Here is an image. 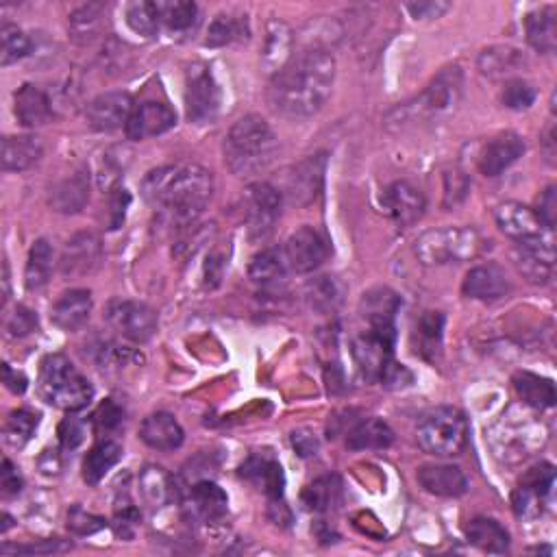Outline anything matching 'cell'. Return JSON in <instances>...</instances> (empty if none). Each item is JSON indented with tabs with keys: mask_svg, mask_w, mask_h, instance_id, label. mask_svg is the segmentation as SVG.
Instances as JSON below:
<instances>
[{
	"mask_svg": "<svg viewBox=\"0 0 557 557\" xmlns=\"http://www.w3.org/2000/svg\"><path fill=\"white\" fill-rule=\"evenodd\" d=\"M96 362L103 370H114V368H122L129 364H140L142 355L127 349V346H120L116 342H103L96 349Z\"/></svg>",
	"mask_w": 557,
	"mask_h": 557,
	"instance_id": "obj_50",
	"label": "cell"
},
{
	"mask_svg": "<svg viewBox=\"0 0 557 557\" xmlns=\"http://www.w3.org/2000/svg\"><path fill=\"white\" fill-rule=\"evenodd\" d=\"M125 168V159H122L120 151H107L105 159L101 162V170H98V183H101V188L109 190L118 185Z\"/></svg>",
	"mask_w": 557,
	"mask_h": 557,
	"instance_id": "obj_53",
	"label": "cell"
},
{
	"mask_svg": "<svg viewBox=\"0 0 557 557\" xmlns=\"http://www.w3.org/2000/svg\"><path fill=\"white\" fill-rule=\"evenodd\" d=\"M188 503H190V512L196 518H201V521H205V523H214V521H220V518L227 514L229 499H227L225 490L216 486L214 481L201 479L190 488Z\"/></svg>",
	"mask_w": 557,
	"mask_h": 557,
	"instance_id": "obj_26",
	"label": "cell"
},
{
	"mask_svg": "<svg viewBox=\"0 0 557 557\" xmlns=\"http://www.w3.org/2000/svg\"><path fill=\"white\" fill-rule=\"evenodd\" d=\"M240 473L242 477L262 484L264 492L272 501H281L286 479H283V468L277 462L264 460V457H251V460L242 466Z\"/></svg>",
	"mask_w": 557,
	"mask_h": 557,
	"instance_id": "obj_39",
	"label": "cell"
},
{
	"mask_svg": "<svg viewBox=\"0 0 557 557\" xmlns=\"http://www.w3.org/2000/svg\"><path fill=\"white\" fill-rule=\"evenodd\" d=\"M538 216L542 218L544 225H547L549 229H553V225H555V216H557L555 185H549V188L544 190L542 196L538 198Z\"/></svg>",
	"mask_w": 557,
	"mask_h": 557,
	"instance_id": "obj_59",
	"label": "cell"
},
{
	"mask_svg": "<svg viewBox=\"0 0 557 557\" xmlns=\"http://www.w3.org/2000/svg\"><path fill=\"white\" fill-rule=\"evenodd\" d=\"M394 340V325L368 327L353 342V355L366 379L377 381L386 388H403L410 383L412 373L403 364L394 362Z\"/></svg>",
	"mask_w": 557,
	"mask_h": 557,
	"instance_id": "obj_4",
	"label": "cell"
},
{
	"mask_svg": "<svg viewBox=\"0 0 557 557\" xmlns=\"http://www.w3.org/2000/svg\"><path fill=\"white\" fill-rule=\"evenodd\" d=\"M103 259L101 238L94 233H77L68 240L64 255H61V272L64 277H85L98 268Z\"/></svg>",
	"mask_w": 557,
	"mask_h": 557,
	"instance_id": "obj_17",
	"label": "cell"
},
{
	"mask_svg": "<svg viewBox=\"0 0 557 557\" xmlns=\"http://www.w3.org/2000/svg\"><path fill=\"white\" fill-rule=\"evenodd\" d=\"M466 538L484 553L503 555L510 551V534L494 518H473L466 525Z\"/></svg>",
	"mask_w": 557,
	"mask_h": 557,
	"instance_id": "obj_30",
	"label": "cell"
},
{
	"mask_svg": "<svg viewBox=\"0 0 557 557\" xmlns=\"http://www.w3.org/2000/svg\"><path fill=\"white\" fill-rule=\"evenodd\" d=\"M37 425H40V416L33 414L31 410L11 412L3 431L5 442L11 449H22L33 438Z\"/></svg>",
	"mask_w": 557,
	"mask_h": 557,
	"instance_id": "obj_48",
	"label": "cell"
},
{
	"mask_svg": "<svg viewBox=\"0 0 557 557\" xmlns=\"http://www.w3.org/2000/svg\"><path fill=\"white\" fill-rule=\"evenodd\" d=\"M0 488H3L5 497H11V494H18L22 490V477L9 460L3 462V470H0Z\"/></svg>",
	"mask_w": 557,
	"mask_h": 557,
	"instance_id": "obj_60",
	"label": "cell"
},
{
	"mask_svg": "<svg viewBox=\"0 0 557 557\" xmlns=\"http://www.w3.org/2000/svg\"><path fill=\"white\" fill-rule=\"evenodd\" d=\"M140 438L151 449L157 451H175L183 444L185 433L179 420L168 412H155L146 416L140 425Z\"/></svg>",
	"mask_w": 557,
	"mask_h": 557,
	"instance_id": "obj_23",
	"label": "cell"
},
{
	"mask_svg": "<svg viewBox=\"0 0 557 557\" xmlns=\"http://www.w3.org/2000/svg\"><path fill=\"white\" fill-rule=\"evenodd\" d=\"M92 307V294L88 290H70L61 294V299L53 305L51 320L61 331H77L88 323Z\"/></svg>",
	"mask_w": 557,
	"mask_h": 557,
	"instance_id": "obj_25",
	"label": "cell"
},
{
	"mask_svg": "<svg viewBox=\"0 0 557 557\" xmlns=\"http://www.w3.org/2000/svg\"><path fill=\"white\" fill-rule=\"evenodd\" d=\"M501 101L507 109H514V111L529 109L531 105L536 103V88L531 83L523 81V79L507 81Z\"/></svg>",
	"mask_w": 557,
	"mask_h": 557,
	"instance_id": "obj_51",
	"label": "cell"
},
{
	"mask_svg": "<svg viewBox=\"0 0 557 557\" xmlns=\"http://www.w3.org/2000/svg\"><path fill=\"white\" fill-rule=\"evenodd\" d=\"M249 33H251V29H249V20H246V16L220 14L212 20V24H209L205 44L212 48H220V46L246 40Z\"/></svg>",
	"mask_w": 557,
	"mask_h": 557,
	"instance_id": "obj_44",
	"label": "cell"
},
{
	"mask_svg": "<svg viewBox=\"0 0 557 557\" xmlns=\"http://www.w3.org/2000/svg\"><path fill=\"white\" fill-rule=\"evenodd\" d=\"M305 299H307L309 307L316 309V312H323V314L333 312V309L340 307V303L344 299L342 281L331 275L316 277L314 281L307 283Z\"/></svg>",
	"mask_w": 557,
	"mask_h": 557,
	"instance_id": "obj_43",
	"label": "cell"
},
{
	"mask_svg": "<svg viewBox=\"0 0 557 557\" xmlns=\"http://www.w3.org/2000/svg\"><path fill=\"white\" fill-rule=\"evenodd\" d=\"M140 492L151 507H166L177 499V484L162 466H146L140 473Z\"/></svg>",
	"mask_w": 557,
	"mask_h": 557,
	"instance_id": "obj_33",
	"label": "cell"
},
{
	"mask_svg": "<svg viewBox=\"0 0 557 557\" xmlns=\"http://www.w3.org/2000/svg\"><path fill=\"white\" fill-rule=\"evenodd\" d=\"M325 155H312L305 162H301L292 170L288 179V196L290 201L296 205H312L323 190V179H325Z\"/></svg>",
	"mask_w": 557,
	"mask_h": 557,
	"instance_id": "obj_19",
	"label": "cell"
},
{
	"mask_svg": "<svg viewBox=\"0 0 557 557\" xmlns=\"http://www.w3.org/2000/svg\"><path fill=\"white\" fill-rule=\"evenodd\" d=\"M468 425L464 414L457 407H433L418 420L416 440L418 447L436 457L460 455L466 447Z\"/></svg>",
	"mask_w": 557,
	"mask_h": 557,
	"instance_id": "obj_8",
	"label": "cell"
},
{
	"mask_svg": "<svg viewBox=\"0 0 557 557\" xmlns=\"http://www.w3.org/2000/svg\"><path fill=\"white\" fill-rule=\"evenodd\" d=\"M90 201V177L77 172L55 185L51 192V207L59 214H79Z\"/></svg>",
	"mask_w": 557,
	"mask_h": 557,
	"instance_id": "obj_29",
	"label": "cell"
},
{
	"mask_svg": "<svg viewBox=\"0 0 557 557\" xmlns=\"http://www.w3.org/2000/svg\"><path fill=\"white\" fill-rule=\"evenodd\" d=\"M401 299L390 288H375L364 294L360 312L366 318L368 327L375 325H394V316L399 312Z\"/></svg>",
	"mask_w": 557,
	"mask_h": 557,
	"instance_id": "obj_36",
	"label": "cell"
},
{
	"mask_svg": "<svg viewBox=\"0 0 557 557\" xmlns=\"http://www.w3.org/2000/svg\"><path fill=\"white\" fill-rule=\"evenodd\" d=\"M5 329H7L9 336H14V338L29 336L31 331L37 329V316L31 312V309H27L24 305H18L14 309V314H9Z\"/></svg>",
	"mask_w": 557,
	"mask_h": 557,
	"instance_id": "obj_54",
	"label": "cell"
},
{
	"mask_svg": "<svg viewBox=\"0 0 557 557\" xmlns=\"http://www.w3.org/2000/svg\"><path fill=\"white\" fill-rule=\"evenodd\" d=\"M405 9L416 20H429V18H440L442 14H447L451 9L449 3H440V0H427V3H407Z\"/></svg>",
	"mask_w": 557,
	"mask_h": 557,
	"instance_id": "obj_57",
	"label": "cell"
},
{
	"mask_svg": "<svg viewBox=\"0 0 557 557\" xmlns=\"http://www.w3.org/2000/svg\"><path fill=\"white\" fill-rule=\"evenodd\" d=\"M418 484L436 497H462L468 490V479L462 468L453 464H427L418 468Z\"/></svg>",
	"mask_w": 557,
	"mask_h": 557,
	"instance_id": "obj_22",
	"label": "cell"
},
{
	"mask_svg": "<svg viewBox=\"0 0 557 557\" xmlns=\"http://www.w3.org/2000/svg\"><path fill=\"white\" fill-rule=\"evenodd\" d=\"M85 440V423L79 416H68L59 425V442L64 449H77Z\"/></svg>",
	"mask_w": 557,
	"mask_h": 557,
	"instance_id": "obj_55",
	"label": "cell"
},
{
	"mask_svg": "<svg viewBox=\"0 0 557 557\" xmlns=\"http://www.w3.org/2000/svg\"><path fill=\"white\" fill-rule=\"evenodd\" d=\"M42 142L35 135H9L3 140V170L22 172L42 157Z\"/></svg>",
	"mask_w": 557,
	"mask_h": 557,
	"instance_id": "obj_34",
	"label": "cell"
},
{
	"mask_svg": "<svg viewBox=\"0 0 557 557\" xmlns=\"http://www.w3.org/2000/svg\"><path fill=\"white\" fill-rule=\"evenodd\" d=\"M292 444H294V449L299 451L301 457H312V455L318 453V438L307 429L294 431L292 433Z\"/></svg>",
	"mask_w": 557,
	"mask_h": 557,
	"instance_id": "obj_61",
	"label": "cell"
},
{
	"mask_svg": "<svg viewBox=\"0 0 557 557\" xmlns=\"http://www.w3.org/2000/svg\"><path fill=\"white\" fill-rule=\"evenodd\" d=\"M107 527L103 516H96L85 512L81 505H72L68 510V529L77 536H94L98 531Z\"/></svg>",
	"mask_w": 557,
	"mask_h": 557,
	"instance_id": "obj_52",
	"label": "cell"
},
{
	"mask_svg": "<svg viewBox=\"0 0 557 557\" xmlns=\"http://www.w3.org/2000/svg\"><path fill=\"white\" fill-rule=\"evenodd\" d=\"M105 318L111 329L135 344H144L157 333L155 309L140 301H111Z\"/></svg>",
	"mask_w": 557,
	"mask_h": 557,
	"instance_id": "obj_10",
	"label": "cell"
},
{
	"mask_svg": "<svg viewBox=\"0 0 557 557\" xmlns=\"http://www.w3.org/2000/svg\"><path fill=\"white\" fill-rule=\"evenodd\" d=\"M523 66V53L512 46H492L479 55V70L492 79L507 77V74L521 70Z\"/></svg>",
	"mask_w": 557,
	"mask_h": 557,
	"instance_id": "obj_42",
	"label": "cell"
},
{
	"mask_svg": "<svg viewBox=\"0 0 557 557\" xmlns=\"http://www.w3.org/2000/svg\"><path fill=\"white\" fill-rule=\"evenodd\" d=\"M514 262L529 283H536V286L549 283L553 279V266H555V251H553L551 238L516 242Z\"/></svg>",
	"mask_w": 557,
	"mask_h": 557,
	"instance_id": "obj_14",
	"label": "cell"
},
{
	"mask_svg": "<svg viewBox=\"0 0 557 557\" xmlns=\"http://www.w3.org/2000/svg\"><path fill=\"white\" fill-rule=\"evenodd\" d=\"M31 51L29 37L24 35L16 24L5 22L3 29H0V66H11L18 64L20 59H24Z\"/></svg>",
	"mask_w": 557,
	"mask_h": 557,
	"instance_id": "obj_49",
	"label": "cell"
},
{
	"mask_svg": "<svg viewBox=\"0 0 557 557\" xmlns=\"http://www.w3.org/2000/svg\"><path fill=\"white\" fill-rule=\"evenodd\" d=\"M37 388L46 403L66 412H79L94 399L92 383L74 368L66 355L44 357Z\"/></svg>",
	"mask_w": 557,
	"mask_h": 557,
	"instance_id": "obj_6",
	"label": "cell"
},
{
	"mask_svg": "<svg viewBox=\"0 0 557 557\" xmlns=\"http://www.w3.org/2000/svg\"><path fill=\"white\" fill-rule=\"evenodd\" d=\"M133 111V101L127 92H105L96 96L85 109V118L94 131H116L122 125L127 127Z\"/></svg>",
	"mask_w": 557,
	"mask_h": 557,
	"instance_id": "obj_16",
	"label": "cell"
},
{
	"mask_svg": "<svg viewBox=\"0 0 557 557\" xmlns=\"http://www.w3.org/2000/svg\"><path fill=\"white\" fill-rule=\"evenodd\" d=\"M122 460V447L114 440H103L98 442L96 447L85 455L83 462V479L88 481L90 486H96L98 481H103V477Z\"/></svg>",
	"mask_w": 557,
	"mask_h": 557,
	"instance_id": "obj_41",
	"label": "cell"
},
{
	"mask_svg": "<svg viewBox=\"0 0 557 557\" xmlns=\"http://www.w3.org/2000/svg\"><path fill=\"white\" fill-rule=\"evenodd\" d=\"M70 35L77 44H90L101 37L109 27V11L101 3L83 5L77 11H72L68 20Z\"/></svg>",
	"mask_w": 557,
	"mask_h": 557,
	"instance_id": "obj_28",
	"label": "cell"
},
{
	"mask_svg": "<svg viewBox=\"0 0 557 557\" xmlns=\"http://www.w3.org/2000/svg\"><path fill=\"white\" fill-rule=\"evenodd\" d=\"M394 442V431L379 418H364L357 423L349 436H346V447L351 451H381L388 449Z\"/></svg>",
	"mask_w": 557,
	"mask_h": 557,
	"instance_id": "obj_31",
	"label": "cell"
},
{
	"mask_svg": "<svg viewBox=\"0 0 557 557\" xmlns=\"http://www.w3.org/2000/svg\"><path fill=\"white\" fill-rule=\"evenodd\" d=\"M494 220H497V227L501 229V233H505L507 238L516 242L551 238V229L544 225L536 209H531L523 203H501L497 212H494Z\"/></svg>",
	"mask_w": 557,
	"mask_h": 557,
	"instance_id": "obj_13",
	"label": "cell"
},
{
	"mask_svg": "<svg viewBox=\"0 0 557 557\" xmlns=\"http://www.w3.org/2000/svg\"><path fill=\"white\" fill-rule=\"evenodd\" d=\"M177 125V114L164 103L146 101L133 107L127 122V138L129 140H146L162 135Z\"/></svg>",
	"mask_w": 557,
	"mask_h": 557,
	"instance_id": "obj_18",
	"label": "cell"
},
{
	"mask_svg": "<svg viewBox=\"0 0 557 557\" xmlns=\"http://www.w3.org/2000/svg\"><path fill=\"white\" fill-rule=\"evenodd\" d=\"M527 40L536 48L538 53L551 55L557 48V9L555 5H547L534 14H529L525 20Z\"/></svg>",
	"mask_w": 557,
	"mask_h": 557,
	"instance_id": "obj_32",
	"label": "cell"
},
{
	"mask_svg": "<svg viewBox=\"0 0 557 557\" xmlns=\"http://www.w3.org/2000/svg\"><path fill=\"white\" fill-rule=\"evenodd\" d=\"M333 83L336 59L323 46H309L292 55L288 64L270 79L268 103L286 118H312L327 105Z\"/></svg>",
	"mask_w": 557,
	"mask_h": 557,
	"instance_id": "obj_1",
	"label": "cell"
},
{
	"mask_svg": "<svg viewBox=\"0 0 557 557\" xmlns=\"http://www.w3.org/2000/svg\"><path fill=\"white\" fill-rule=\"evenodd\" d=\"M185 85H188L185 88V109H188L190 122L203 125V122L214 120L220 105V92L209 68L205 64H194L188 70Z\"/></svg>",
	"mask_w": 557,
	"mask_h": 557,
	"instance_id": "obj_12",
	"label": "cell"
},
{
	"mask_svg": "<svg viewBox=\"0 0 557 557\" xmlns=\"http://www.w3.org/2000/svg\"><path fill=\"white\" fill-rule=\"evenodd\" d=\"M283 257H286L290 272L296 275H309V272L318 270L327 262L329 257V244L325 235L314 227H301L296 229L286 244L281 246Z\"/></svg>",
	"mask_w": 557,
	"mask_h": 557,
	"instance_id": "obj_11",
	"label": "cell"
},
{
	"mask_svg": "<svg viewBox=\"0 0 557 557\" xmlns=\"http://www.w3.org/2000/svg\"><path fill=\"white\" fill-rule=\"evenodd\" d=\"M444 316L440 312H425L418 320V349L425 360H436L442 351Z\"/></svg>",
	"mask_w": 557,
	"mask_h": 557,
	"instance_id": "obj_45",
	"label": "cell"
},
{
	"mask_svg": "<svg viewBox=\"0 0 557 557\" xmlns=\"http://www.w3.org/2000/svg\"><path fill=\"white\" fill-rule=\"evenodd\" d=\"M129 205H131V194L125 188H114V194H111V227L109 229H118L122 222H125Z\"/></svg>",
	"mask_w": 557,
	"mask_h": 557,
	"instance_id": "obj_58",
	"label": "cell"
},
{
	"mask_svg": "<svg viewBox=\"0 0 557 557\" xmlns=\"http://www.w3.org/2000/svg\"><path fill=\"white\" fill-rule=\"evenodd\" d=\"M290 275V268L281 249H264L253 257L249 277L262 288H277Z\"/></svg>",
	"mask_w": 557,
	"mask_h": 557,
	"instance_id": "obj_35",
	"label": "cell"
},
{
	"mask_svg": "<svg viewBox=\"0 0 557 557\" xmlns=\"http://www.w3.org/2000/svg\"><path fill=\"white\" fill-rule=\"evenodd\" d=\"M486 251V240L470 227H440L425 231L414 244L416 257L425 266L464 264Z\"/></svg>",
	"mask_w": 557,
	"mask_h": 557,
	"instance_id": "obj_7",
	"label": "cell"
},
{
	"mask_svg": "<svg viewBox=\"0 0 557 557\" xmlns=\"http://www.w3.org/2000/svg\"><path fill=\"white\" fill-rule=\"evenodd\" d=\"M512 290V283L507 279L505 270L497 264H484L473 268L464 279L462 292L468 299L475 301H501Z\"/></svg>",
	"mask_w": 557,
	"mask_h": 557,
	"instance_id": "obj_20",
	"label": "cell"
},
{
	"mask_svg": "<svg viewBox=\"0 0 557 557\" xmlns=\"http://www.w3.org/2000/svg\"><path fill=\"white\" fill-rule=\"evenodd\" d=\"M125 18L129 29L142 37H155L159 27H162V18H159L157 3H148V0H138V3L127 5Z\"/></svg>",
	"mask_w": 557,
	"mask_h": 557,
	"instance_id": "obj_47",
	"label": "cell"
},
{
	"mask_svg": "<svg viewBox=\"0 0 557 557\" xmlns=\"http://www.w3.org/2000/svg\"><path fill=\"white\" fill-rule=\"evenodd\" d=\"M53 262H55V253L51 242L44 238L37 240L31 246L27 270H24V286H27L29 292H37L46 286L48 279H51Z\"/></svg>",
	"mask_w": 557,
	"mask_h": 557,
	"instance_id": "obj_40",
	"label": "cell"
},
{
	"mask_svg": "<svg viewBox=\"0 0 557 557\" xmlns=\"http://www.w3.org/2000/svg\"><path fill=\"white\" fill-rule=\"evenodd\" d=\"M292 46H294V35L292 29L286 22L272 20L268 24L266 40H264V51H262V66L268 74H275L288 64L292 59Z\"/></svg>",
	"mask_w": 557,
	"mask_h": 557,
	"instance_id": "obj_27",
	"label": "cell"
},
{
	"mask_svg": "<svg viewBox=\"0 0 557 557\" xmlns=\"http://www.w3.org/2000/svg\"><path fill=\"white\" fill-rule=\"evenodd\" d=\"M514 390L521 396V401L534 410H549L555 405V386L551 379H544L534 373H516L514 375Z\"/></svg>",
	"mask_w": 557,
	"mask_h": 557,
	"instance_id": "obj_38",
	"label": "cell"
},
{
	"mask_svg": "<svg viewBox=\"0 0 557 557\" xmlns=\"http://www.w3.org/2000/svg\"><path fill=\"white\" fill-rule=\"evenodd\" d=\"M14 111H16V118L20 125L27 129L44 127L46 122L53 118L51 98L46 96L44 90H40L37 85H31V83H24L22 88L16 92Z\"/></svg>",
	"mask_w": 557,
	"mask_h": 557,
	"instance_id": "obj_24",
	"label": "cell"
},
{
	"mask_svg": "<svg viewBox=\"0 0 557 557\" xmlns=\"http://www.w3.org/2000/svg\"><path fill=\"white\" fill-rule=\"evenodd\" d=\"M383 209H386L388 216L399 225L401 229H407L416 225V222L423 218L427 201L420 190H416L412 183L407 181H396L390 188H386L381 196Z\"/></svg>",
	"mask_w": 557,
	"mask_h": 557,
	"instance_id": "obj_15",
	"label": "cell"
},
{
	"mask_svg": "<svg viewBox=\"0 0 557 557\" xmlns=\"http://www.w3.org/2000/svg\"><path fill=\"white\" fill-rule=\"evenodd\" d=\"M159 18L170 33H185L196 27L198 7L188 0H175V3H157Z\"/></svg>",
	"mask_w": 557,
	"mask_h": 557,
	"instance_id": "obj_46",
	"label": "cell"
},
{
	"mask_svg": "<svg viewBox=\"0 0 557 557\" xmlns=\"http://www.w3.org/2000/svg\"><path fill=\"white\" fill-rule=\"evenodd\" d=\"M525 153V142L518 133H501L494 138L479 157V170L486 177H499L503 172L516 164Z\"/></svg>",
	"mask_w": 557,
	"mask_h": 557,
	"instance_id": "obj_21",
	"label": "cell"
},
{
	"mask_svg": "<svg viewBox=\"0 0 557 557\" xmlns=\"http://www.w3.org/2000/svg\"><path fill=\"white\" fill-rule=\"evenodd\" d=\"M462 88V70L457 66L444 68L418 98L390 111L386 118L388 127H392L394 122H399V127H407L412 122H438L451 116L457 103L462 101Z\"/></svg>",
	"mask_w": 557,
	"mask_h": 557,
	"instance_id": "obj_5",
	"label": "cell"
},
{
	"mask_svg": "<svg viewBox=\"0 0 557 557\" xmlns=\"http://www.w3.org/2000/svg\"><path fill=\"white\" fill-rule=\"evenodd\" d=\"M142 194L157 207L170 227H192L214 194L212 172L198 164H175L151 170Z\"/></svg>",
	"mask_w": 557,
	"mask_h": 557,
	"instance_id": "obj_2",
	"label": "cell"
},
{
	"mask_svg": "<svg viewBox=\"0 0 557 557\" xmlns=\"http://www.w3.org/2000/svg\"><path fill=\"white\" fill-rule=\"evenodd\" d=\"M66 549H70V544L61 542V540H44L42 544H29V547H14V549H11L9 544H5V547H3L5 553L16 551V553H35V555H40V553H59V551H66Z\"/></svg>",
	"mask_w": 557,
	"mask_h": 557,
	"instance_id": "obj_62",
	"label": "cell"
},
{
	"mask_svg": "<svg viewBox=\"0 0 557 557\" xmlns=\"http://www.w3.org/2000/svg\"><path fill=\"white\" fill-rule=\"evenodd\" d=\"M222 148H225V164L233 175L253 177L275 162L279 140L262 116L249 114L231 127Z\"/></svg>",
	"mask_w": 557,
	"mask_h": 557,
	"instance_id": "obj_3",
	"label": "cell"
},
{
	"mask_svg": "<svg viewBox=\"0 0 557 557\" xmlns=\"http://www.w3.org/2000/svg\"><path fill=\"white\" fill-rule=\"evenodd\" d=\"M283 196L270 183H253L244 192V218L251 238L264 240L281 216Z\"/></svg>",
	"mask_w": 557,
	"mask_h": 557,
	"instance_id": "obj_9",
	"label": "cell"
},
{
	"mask_svg": "<svg viewBox=\"0 0 557 557\" xmlns=\"http://www.w3.org/2000/svg\"><path fill=\"white\" fill-rule=\"evenodd\" d=\"M122 423V410L114 401H105L94 414V425L98 431H111Z\"/></svg>",
	"mask_w": 557,
	"mask_h": 557,
	"instance_id": "obj_56",
	"label": "cell"
},
{
	"mask_svg": "<svg viewBox=\"0 0 557 557\" xmlns=\"http://www.w3.org/2000/svg\"><path fill=\"white\" fill-rule=\"evenodd\" d=\"M344 501V484L338 475L318 477L303 492V503L312 512H333Z\"/></svg>",
	"mask_w": 557,
	"mask_h": 557,
	"instance_id": "obj_37",
	"label": "cell"
},
{
	"mask_svg": "<svg viewBox=\"0 0 557 557\" xmlns=\"http://www.w3.org/2000/svg\"><path fill=\"white\" fill-rule=\"evenodd\" d=\"M3 381H5V386L14 394H22L24 390H27V386H29L27 377H24L22 373H18V370L11 368L9 364H3Z\"/></svg>",
	"mask_w": 557,
	"mask_h": 557,
	"instance_id": "obj_63",
	"label": "cell"
}]
</instances>
